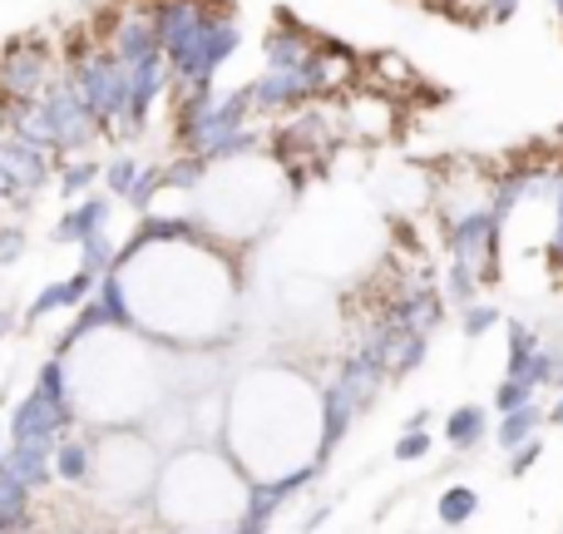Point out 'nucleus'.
Listing matches in <instances>:
<instances>
[{
	"label": "nucleus",
	"mask_w": 563,
	"mask_h": 534,
	"mask_svg": "<svg viewBox=\"0 0 563 534\" xmlns=\"http://www.w3.org/2000/svg\"><path fill=\"white\" fill-rule=\"evenodd\" d=\"M45 85V50H5L0 59V89L15 99H35Z\"/></svg>",
	"instance_id": "obj_1"
},
{
	"label": "nucleus",
	"mask_w": 563,
	"mask_h": 534,
	"mask_svg": "<svg viewBox=\"0 0 563 534\" xmlns=\"http://www.w3.org/2000/svg\"><path fill=\"white\" fill-rule=\"evenodd\" d=\"M55 470L69 480V486H79L89 470V450L85 446H55Z\"/></svg>",
	"instance_id": "obj_2"
},
{
	"label": "nucleus",
	"mask_w": 563,
	"mask_h": 534,
	"mask_svg": "<svg viewBox=\"0 0 563 534\" xmlns=\"http://www.w3.org/2000/svg\"><path fill=\"white\" fill-rule=\"evenodd\" d=\"M470 510H475V495H470V490H460V495H445V500H440V515H445L450 525H455V520H465Z\"/></svg>",
	"instance_id": "obj_3"
},
{
	"label": "nucleus",
	"mask_w": 563,
	"mask_h": 534,
	"mask_svg": "<svg viewBox=\"0 0 563 534\" xmlns=\"http://www.w3.org/2000/svg\"><path fill=\"white\" fill-rule=\"evenodd\" d=\"M89 184H95V164H75L59 188H65V194H79V188H89Z\"/></svg>",
	"instance_id": "obj_4"
},
{
	"label": "nucleus",
	"mask_w": 563,
	"mask_h": 534,
	"mask_svg": "<svg viewBox=\"0 0 563 534\" xmlns=\"http://www.w3.org/2000/svg\"><path fill=\"white\" fill-rule=\"evenodd\" d=\"M20 253H25V238H20L15 228H5V233H0V268H5V263H15Z\"/></svg>",
	"instance_id": "obj_5"
},
{
	"label": "nucleus",
	"mask_w": 563,
	"mask_h": 534,
	"mask_svg": "<svg viewBox=\"0 0 563 534\" xmlns=\"http://www.w3.org/2000/svg\"><path fill=\"white\" fill-rule=\"evenodd\" d=\"M400 460H410V456H426V436H406L400 440V450H396Z\"/></svg>",
	"instance_id": "obj_6"
},
{
	"label": "nucleus",
	"mask_w": 563,
	"mask_h": 534,
	"mask_svg": "<svg viewBox=\"0 0 563 534\" xmlns=\"http://www.w3.org/2000/svg\"><path fill=\"white\" fill-rule=\"evenodd\" d=\"M0 331H5V312H0Z\"/></svg>",
	"instance_id": "obj_7"
}]
</instances>
